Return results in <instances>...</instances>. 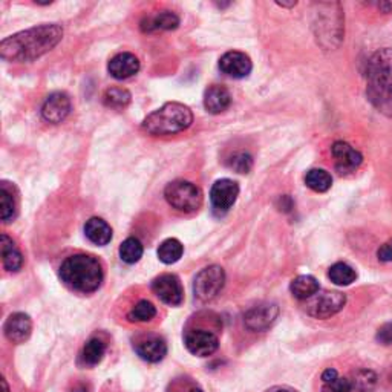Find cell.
Wrapping results in <instances>:
<instances>
[{"label":"cell","instance_id":"obj_10","mask_svg":"<svg viewBox=\"0 0 392 392\" xmlns=\"http://www.w3.org/2000/svg\"><path fill=\"white\" fill-rule=\"evenodd\" d=\"M186 348L198 357H207L218 351L219 340L215 332L208 330H191L186 334Z\"/></svg>","mask_w":392,"mask_h":392},{"label":"cell","instance_id":"obj_16","mask_svg":"<svg viewBox=\"0 0 392 392\" xmlns=\"http://www.w3.org/2000/svg\"><path fill=\"white\" fill-rule=\"evenodd\" d=\"M135 351L143 360L149 363H158L168 354V345L160 336H147L137 342Z\"/></svg>","mask_w":392,"mask_h":392},{"label":"cell","instance_id":"obj_7","mask_svg":"<svg viewBox=\"0 0 392 392\" xmlns=\"http://www.w3.org/2000/svg\"><path fill=\"white\" fill-rule=\"evenodd\" d=\"M346 304V296L339 291H323L314 295L306 306L308 314L314 319H330Z\"/></svg>","mask_w":392,"mask_h":392},{"label":"cell","instance_id":"obj_25","mask_svg":"<svg viewBox=\"0 0 392 392\" xmlns=\"http://www.w3.org/2000/svg\"><path fill=\"white\" fill-rule=\"evenodd\" d=\"M182 253H184V247L180 243L178 239L170 238L165 239L164 243H161L160 248H158V257L163 264H175L181 259Z\"/></svg>","mask_w":392,"mask_h":392},{"label":"cell","instance_id":"obj_12","mask_svg":"<svg viewBox=\"0 0 392 392\" xmlns=\"http://www.w3.org/2000/svg\"><path fill=\"white\" fill-rule=\"evenodd\" d=\"M71 112V100L65 93H54L49 95L41 106V116L53 124L62 123Z\"/></svg>","mask_w":392,"mask_h":392},{"label":"cell","instance_id":"obj_38","mask_svg":"<svg viewBox=\"0 0 392 392\" xmlns=\"http://www.w3.org/2000/svg\"><path fill=\"white\" fill-rule=\"evenodd\" d=\"M271 392H290V391H287V389H274Z\"/></svg>","mask_w":392,"mask_h":392},{"label":"cell","instance_id":"obj_27","mask_svg":"<svg viewBox=\"0 0 392 392\" xmlns=\"http://www.w3.org/2000/svg\"><path fill=\"white\" fill-rule=\"evenodd\" d=\"M328 278L331 279V282H334L336 285L346 287V285H351V283L356 281L357 273L353 266H349L348 264L337 262L330 269Z\"/></svg>","mask_w":392,"mask_h":392},{"label":"cell","instance_id":"obj_31","mask_svg":"<svg viewBox=\"0 0 392 392\" xmlns=\"http://www.w3.org/2000/svg\"><path fill=\"white\" fill-rule=\"evenodd\" d=\"M377 386V375L370 370L357 371L353 380V389L356 392H374Z\"/></svg>","mask_w":392,"mask_h":392},{"label":"cell","instance_id":"obj_11","mask_svg":"<svg viewBox=\"0 0 392 392\" xmlns=\"http://www.w3.org/2000/svg\"><path fill=\"white\" fill-rule=\"evenodd\" d=\"M279 316V308L274 304L257 305L248 310L244 316L245 327L252 331H265L269 330Z\"/></svg>","mask_w":392,"mask_h":392},{"label":"cell","instance_id":"obj_20","mask_svg":"<svg viewBox=\"0 0 392 392\" xmlns=\"http://www.w3.org/2000/svg\"><path fill=\"white\" fill-rule=\"evenodd\" d=\"M180 25V18L172 11H161L155 14L154 18H147L141 22V29L144 32L152 31H172L177 29Z\"/></svg>","mask_w":392,"mask_h":392},{"label":"cell","instance_id":"obj_8","mask_svg":"<svg viewBox=\"0 0 392 392\" xmlns=\"http://www.w3.org/2000/svg\"><path fill=\"white\" fill-rule=\"evenodd\" d=\"M238 196H239V186L236 181L229 178L218 180L210 190V201H212L213 212L219 216L225 215L233 207V204L236 203Z\"/></svg>","mask_w":392,"mask_h":392},{"label":"cell","instance_id":"obj_9","mask_svg":"<svg viewBox=\"0 0 392 392\" xmlns=\"http://www.w3.org/2000/svg\"><path fill=\"white\" fill-rule=\"evenodd\" d=\"M152 290L158 299L170 306H178L184 300V290L175 274H161L154 279Z\"/></svg>","mask_w":392,"mask_h":392},{"label":"cell","instance_id":"obj_28","mask_svg":"<svg viewBox=\"0 0 392 392\" xmlns=\"http://www.w3.org/2000/svg\"><path fill=\"white\" fill-rule=\"evenodd\" d=\"M143 256V244L137 238H128L120 245V257L123 262L135 264Z\"/></svg>","mask_w":392,"mask_h":392},{"label":"cell","instance_id":"obj_36","mask_svg":"<svg viewBox=\"0 0 392 392\" xmlns=\"http://www.w3.org/2000/svg\"><path fill=\"white\" fill-rule=\"evenodd\" d=\"M2 385H4V392H10V389H8V385H6L5 380H2Z\"/></svg>","mask_w":392,"mask_h":392},{"label":"cell","instance_id":"obj_26","mask_svg":"<svg viewBox=\"0 0 392 392\" xmlns=\"http://www.w3.org/2000/svg\"><path fill=\"white\" fill-rule=\"evenodd\" d=\"M305 184H306V187H310L313 191L323 194V191H328L331 189L332 178H331V175L325 169H311L310 172L306 173Z\"/></svg>","mask_w":392,"mask_h":392},{"label":"cell","instance_id":"obj_14","mask_svg":"<svg viewBox=\"0 0 392 392\" xmlns=\"http://www.w3.org/2000/svg\"><path fill=\"white\" fill-rule=\"evenodd\" d=\"M331 152L332 156L336 158L337 169L340 172H353L363 161L362 154L356 150L351 144L345 143V141H336L331 147Z\"/></svg>","mask_w":392,"mask_h":392},{"label":"cell","instance_id":"obj_19","mask_svg":"<svg viewBox=\"0 0 392 392\" xmlns=\"http://www.w3.org/2000/svg\"><path fill=\"white\" fill-rule=\"evenodd\" d=\"M85 235L95 245H107L112 239V229L102 218H90L85 224Z\"/></svg>","mask_w":392,"mask_h":392},{"label":"cell","instance_id":"obj_37","mask_svg":"<svg viewBox=\"0 0 392 392\" xmlns=\"http://www.w3.org/2000/svg\"><path fill=\"white\" fill-rule=\"evenodd\" d=\"M189 392H204L201 388H191Z\"/></svg>","mask_w":392,"mask_h":392},{"label":"cell","instance_id":"obj_29","mask_svg":"<svg viewBox=\"0 0 392 392\" xmlns=\"http://www.w3.org/2000/svg\"><path fill=\"white\" fill-rule=\"evenodd\" d=\"M130 93L123 88H111L104 93V104L114 109H124L130 103Z\"/></svg>","mask_w":392,"mask_h":392},{"label":"cell","instance_id":"obj_5","mask_svg":"<svg viewBox=\"0 0 392 392\" xmlns=\"http://www.w3.org/2000/svg\"><path fill=\"white\" fill-rule=\"evenodd\" d=\"M165 201L180 212L191 213L203 205V191L194 182L173 181L164 190Z\"/></svg>","mask_w":392,"mask_h":392},{"label":"cell","instance_id":"obj_4","mask_svg":"<svg viewBox=\"0 0 392 392\" xmlns=\"http://www.w3.org/2000/svg\"><path fill=\"white\" fill-rule=\"evenodd\" d=\"M191 123H194V114L190 107L172 102L147 115L143 121V129L150 135H173L189 129Z\"/></svg>","mask_w":392,"mask_h":392},{"label":"cell","instance_id":"obj_21","mask_svg":"<svg viewBox=\"0 0 392 392\" xmlns=\"http://www.w3.org/2000/svg\"><path fill=\"white\" fill-rule=\"evenodd\" d=\"M2 241V262H4V269L6 271H19L23 265V256L19 252V248L15 247V244L13 243V239L8 235H2L0 238Z\"/></svg>","mask_w":392,"mask_h":392},{"label":"cell","instance_id":"obj_23","mask_svg":"<svg viewBox=\"0 0 392 392\" xmlns=\"http://www.w3.org/2000/svg\"><path fill=\"white\" fill-rule=\"evenodd\" d=\"M322 392H353V380L340 377L334 368H328L322 374Z\"/></svg>","mask_w":392,"mask_h":392},{"label":"cell","instance_id":"obj_1","mask_svg":"<svg viewBox=\"0 0 392 392\" xmlns=\"http://www.w3.org/2000/svg\"><path fill=\"white\" fill-rule=\"evenodd\" d=\"M63 39V29L55 23L22 31L0 43V55L8 62H32L55 48Z\"/></svg>","mask_w":392,"mask_h":392},{"label":"cell","instance_id":"obj_18","mask_svg":"<svg viewBox=\"0 0 392 392\" xmlns=\"http://www.w3.org/2000/svg\"><path fill=\"white\" fill-rule=\"evenodd\" d=\"M231 104V95L229 93L227 88L213 85L205 90L204 94V107L207 112H210L213 115L221 114L225 109H229V106Z\"/></svg>","mask_w":392,"mask_h":392},{"label":"cell","instance_id":"obj_3","mask_svg":"<svg viewBox=\"0 0 392 392\" xmlns=\"http://www.w3.org/2000/svg\"><path fill=\"white\" fill-rule=\"evenodd\" d=\"M60 278L71 290L79 293H94L104 278L103 266L95 256L74 255L60 266Z\"/></svg>","mask_w":392,"mask_h":392},{"label":"cell","instance_id":"obj_35","mask_svg":"<svg viewBox=\"0 0 392 392\" xmlns=\"http://www.w3.org/2000/svg\"><path fill=\"white\" fill-rule=\"evenodd\" d=\"M377 256H379V261L381 262L392 261V241H388V243H385L379 248Z\"/></svg>","mask_w":392,"mask_h":392},{"label":"cell","instance_id":"obj_13","mask_svg":"<svg viewBox=\"0 0 392 392\" xmlns=\"http://www.w3.org/2000/svg\"><path fill=\"white\" fill-rule=\"evenodd\" d=\"M219 68L231 79H244L252 72L253 65L247 54L241 51H229L221 57Z\"/></svg>","mask_w":392,"mask_h":392},{"label":"cell","instance_id":"obj_17","mask_svg":"<svg viewBox=\"0 0 392 392\" xmlns=\"http://www.w3.org/2000/svg\"><path fill=\"white\" fill-rule=\"evenodd\" d=\"M107 71L116 80H126L140 71V60L130 53L116 54L107 65Z\"/></svg>","mask_w":392,"mask_h":392},{"label":"cell","instance_id":"obj_32","mask_svg":"<svg viewBox=\"0 0 392 392\" xmlns=\"http://www.w3.org/2000/svg\"><path fill=\"white\" fill-rule=\"evenodd\" d=\"M0 213H2L4 222H11L15 218L14 198L5 184L0 187Z\"/></svg>","mask_w":392,"mask_h":392},{"label":"cell","instance_id":"obj_22","mask_svg":"<svg viewBox=\"0 0 392 392\" xmlns=\"http://www.w3.org/2000/svg\"><path fill=\"white\" fill-rule=\"evenodd\" d=\"M290 290L296 299L306 300V299H311L314 295H318L320 287L316 278L304 274V276H297L293 282H291Z\"/></svg>","mask_w":392,"mask_h":392},{"label":"cell","instance_id":"obj_30","mask_svg":"<svg viewBox=\"0 0 392 392\" xmlns=\"http://www.w3.org/2000/svg\"><path fill=\"white\" fill-rule=\"evenodd\" d=\"M156 316V308L150 300H140V302L132 308L128 314V319L130 322H150Z\"/></svg>","mask_w":392,"mask_h":392},{"label":"cell","instance_id":"obj_33","mask_svg":"<svg viewBox=\"0 0 392 392\" xmlns=\"http://www.w3.org/2000/svg\"><path fill=\"white\" fill-rule=\"evenodd\" d=\"M229 168L238 173H248L253 168V158L244 152L235 154L230 158Z\"/></svg>","mask_w":392,"mask_h":392},{"label":"cell","instance_id":"obj_24","mask_svg":"<svg viewBox=\"0 0 392 392\" xmlns=\"http://www.w3.org/2000/svg\"><path fill=\"white\" fill-rule=\"evenodd\" d=\"M104 353H106L104 342L102 339L94 337L83 346V351L80 354V362L85 366H95L103 360Z\"/></svg>","mask_w":392,"mask_h":392},{"label":"cell","instance_id":"obj_6","mask_svg":"<svg viewBox=\"0 0 392 392\" xmlns=\"http://www.w3.org/2000/svg\"><path fill=\"white\" fill-rule=\"evenodd\" d=\"M225 283V271L219 265L205 266L196 274L194 282L195 297L201 302H208L221 293Z\"/></svg>","mask_w":392,"mask_h":392},{"label":"cell","instance_id":"obj_2","mask_svg":"<svg viewBox=\"0 0 392 392\" xmlns=\"http://www.w3.org/2000/svg\"><path fill=\"white\" fill-rule=\"evenodd\" d=\"M366 97L371 104L392 119V49L374 53L366 65Z\"/></svg>","mask_w":392,"mask_h":392},{"label":"cell","instance_id":"obj_15","mask_svg":"<svg viewBox=\"0 0 392 392\" xmlns=\"http://www.w3.org/2000/svg\"><path fill=\"white\" fill-rule=\"evenodd\" d=\"M5 336L6 339L13 342V344H23L25 340H28L32 331V323L29 316L25 313H14L5 322Z\"/></svg>","mask_w":392,"mask_h":392},{"label":"cell","instance_id":"obj_34","mask_svg":"<svg viewBox=\"0 0 392 392\" xmlns=\"http://www.w3.org/2000/svg\"><path fill=\"white\" fill-rule=\"evenodd\" d=\"M377 340L383 345H392V322L383 325L379 330Z\"/></svg>","mask_w":392,"mask_h":392}]
</instances>
